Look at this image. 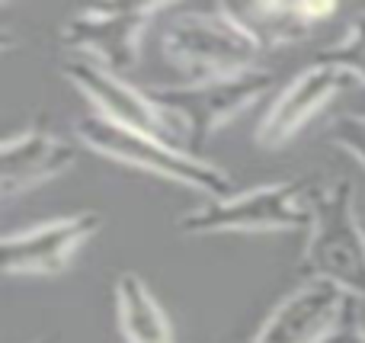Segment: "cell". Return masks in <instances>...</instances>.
Masks as SVG:
<instances>
[{"label": "cell", "instance_id": "cell-1", "mask_svg": "<svg viewBox=\"0 0 365 343\" xmlns=\"http://www.w3.org/2000/svg\"><path fill=\"white\" fill-rule=\"evenodd\" d=\"M298 273L308 280L334 282L353 299H365V225L356 218L353 183L314 186L311 225Z\"/></svg>", "mask_w": 365, "mask_h": 343}, {"label": "cell", "instance_id": "cell-2", "mask_svg": "<svg viewBox=\"0 0 365 343\" xmlns=\"http://www.w3.org/2000/svg\"><path fill=\"white\" fill-rule=\"evenodd\" d=\"M259 51L263 42L231 6L180 13L164 29V55L192 81L250 71Z\"/></svg>", "mask_w": 365, "mask_h": 343}, {"label": "cell", "instance_id": "cell-3", "mask_svg": "<svg viewBox=\"0 0 365 343\" xmlns=\"http://www.w3.org/2000/svg\"><path fill=\"white\" fill-rule=\"evenodd\" d=\"M276 77L269 71H240V74L205 77V81L170 83V87H148V96L160 106V113L170 116V122L180 128L182 148L192 158H199L215 132L227 119L240 116L247 106L263 100L272 90Z\"/></svg>", "mask_w": 365, "mask_h": 343}, {"label": "cell", "instance_id": "cell-4", "mask_svg": "<svg viewBox=\"0 0 365 343\" xmlns=\"http://www.w3.org/2000/svg\"><path fill=\"white\" fill-rule=\"evenodd\" d=\"M77 138L87 148H93L96 154L109 160H119V164H132L138 170L158 173L164 180H173V183H186L195 186V190L208 193L212 199H225L227 190H231V177H227L221 167L208 164L202 158H192L189 151L170 145L164 138H154L148 132H138V128L119 126L113 119H103L100 113H90L77 119Z\"/></svg>", "mask_w": 365, "mask_h": 343}, {"label": "cell", "instance_id": "cell-5", "mask_svg": "<svg viewBox=\"0 0 365 343\" xmlns=\"http://www.w3.org/2000/svg\"><path fill=\"white\" fill-rule=\"evenodd\" d=\"M317 183L295 177L285 183H266L240 196L208 199L205 205L180 218L186 235H215V231H295L311 225V193Z\"/></svg>", "mask_w": 365, "mask_h": 343}, {"label": "cell", "instance_id": "cell-6", "mask_svg": "<svg viewBox=\"0 0 365 343\" xmlns=\"http://www.w3.org/2000/svg\"><path fill=\"white\" fill-rule=\"evenodd\" d=\"M160 13L158 4H115V6H90L64 19L61 45L68 51H81L103 68L125 74L138 64V45L148 23Z\"/></svg>", "mask_w": 365, "mask_h": 343}, {"label": "cell", "instance_id": "cell-7", "mask_svg": "<svg viewBox=\"0 0 365 343\" xmlns=\"http://www.w3.org/2000/svg\"><path fill=\"white\" fill-rule=\"evenodd\" d=\"M61 74L93 103L103 119H113V122H119V126L138 128V132H148V135H154V138H164V141H170V145L182 148V135L170 122V116L160 113V106L148 96V90H138L128 81H122V74H115V71L103 68L100 61L83 58V55L64 58ZM182 151H186V148H182Z\"/></svg>", "mask_w": 365, "mask_h": 343}, {"label": "cell", "instance_id": "cell-8", "mask_svg": "<svg viewBox=\"0 0 365 343\" xmlns=\"http://www.w3.org/2000/svg\"><path fill=\"white\" fill-rule=\"evenodd\" d=\"M103 215L93 209L13 231L4 237V273L10 276H61L71 267V254L96 235Z\"/></svg>", "mask_w": 365, "mask_h": 343}, {"label": "cell", "instance_id": "cell-9", "mask_svg": "<svg viewBox=\"0 0 365 343\" xmlns=\"http://www.w3.org/2000/svg\"><path fill=\"white\" fill-rule=\"evenodd\" d=\"M359 83L349 71L343 68H330V64H311V68L298 71L289 81V87L269 103L263 122L257 128V145L266 151H276V148L289 145L302 126L324 106L327 100H334L340 90Z\"/></svg>", "mask_w": 365, "mask_h": 343}, {"label": "cell", "instance_id": "cell-10", "mask_svg": "<svg viewBox=\"0 0 365 343\" xmlns=\"http://www.w3.org/2000/svg\"><path fill=\"white\" fill-rule=\"evenodd\" d=\"M349 299L334 282L308 280L272 308L250 343H321L340 324Z\"/></svg>", "mask_w": 365, "mask_h": 343}, {"label": "cell", "instance_id": "cell-11", "mask_svg": "<svg viewBox=\"0 0 365 343\" xmlns=\"http://www.w3.org/2000/svg\"><path fill=\"white\" fill-rule=\"evenodd\" d=\"M74 160L77 151L68 141H61L42 126H32L4 141V151H0V193H4V199H13L19 193L64 173Z\"/></svg>", "mask_w": 365, "mask_h": 343}, {"label": "cell", "instance_id": "cell-12", "mask_svg": "<svg viewBox=\"0 0 365 343\" xmlns=\"http://www.w3.org/2000/svg\"><path fill=\"white\" fill-rule=\"evenodd\" d=\"M115 308L125 343H173L170 321L160 302L151 295L145 280L135 273H122L115 282Z\"/></svg>", "mask_w": 365, "mask_h": 343}, {"label": "cell", "instance_id": "cell-13", "mask_svg": "<svg viewBox=\"0 0 365 343\" xmlns=\"http://www.w3.org/2000/svg\"><path fill=\"white\" fill-rule=\"evenodd\" d=\"M336 13L334 4H257L244 13V23L257 32L263 45H279V42H298L308 36L311 26L317 19Z\"/></svg>", "mask_w": 365, "mask_h": 343}, {"label": "cell", "instance_id": "cell-14", "mask_svg": "<svg viewBox=\"0 0 365 343\" xmlns=\"http://www.w3.org/2000/svg\"><path fill=\"white\" fill-rule=\"evenodd\" d=\"M317 64H330V68H343L356 77V81L365 87V10L356 13L353 23H349L346 36L336 45L324 48L321 55L314 58Z\"/></svg>", "mask_w": 365, "mask_h": 343}, {"label": "cell", "instance_id": "cell-15", "mask_svg": "<svg viewBox=\"0 0 365 343\" xmlns=\"http://www.w3.org/2000/svg\"><path fill=\"white\" fill-rule=\"evenodd\" d=\"M330 141L346 148L356 160L365 164V116H340L330 128Z\"/></svg>", "mask_w": 365, "mask_h": 343}, {"label": "cell", "instance_id": "cell-16", "mask_svg": "<svg viewBox=\"0 0 365 343\" xmlns=\"http://www.w3.org/2000/svg\"><path fill=\"white\" fill-rule=\"evenodd\" d=\"M356 305H359V299H349L346 302V312H343L340 324H336L321 343H365V327L359 321V308H356Z\"/></svg>", "mask_w": 365, "mask_h": 343}, {"label": "cell", "instance_id": "cell-17", "mask_svg": "<svg viewBox=\"0 0 365 343\" xmlns=\"http://www.w3.org/2000/svg\"><path fill=\"white\" fill-rule=\"evenodd\" d=\"M362 225H365V222H362Z\"/></svg>", "mask_w": 365, "mask_h": 343}]
</instances>
